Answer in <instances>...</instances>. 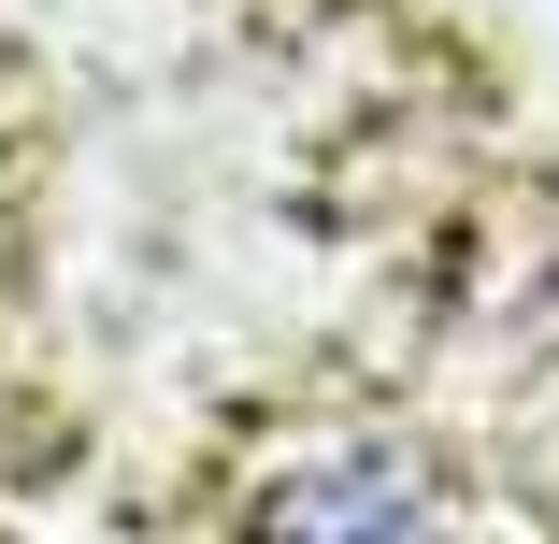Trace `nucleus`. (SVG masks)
I'll return each mask as SVG.
<instances>
[]
</instances>
